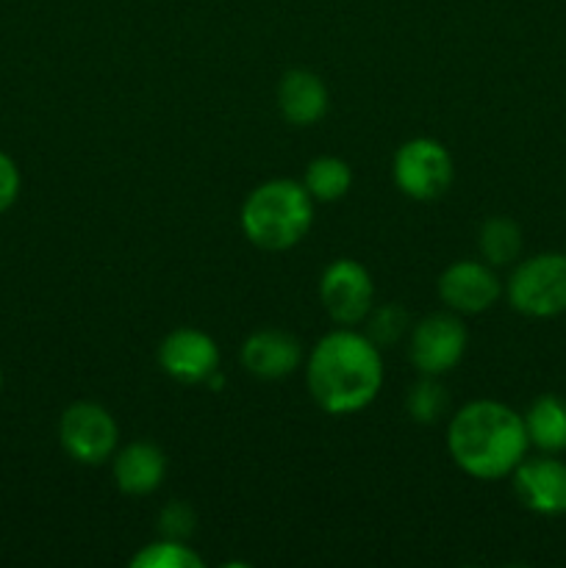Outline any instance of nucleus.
<instances>
[{"instance_id": "obj_1", "label": "nucleus", "mask_w": 566, "mask_h": 568, "mask_svg": "<svg viewBox=\"0 0 566 568\" xmlns=\"http://www.w3.org/2000/svg\"><path fill=\"white\" fill-rule=\"evenodd\" d=\"M305 383L325 414H358L381 394V347L353 327L325 333L305 361Z\"/></svg>"}, {"instance_id": "obj_2", "label": "nucleus", "mask_w": 566, "mask_h": 568, "mask_svg": "<svg viewBox=\"0 0 566 568\" xmlns=\"http://www.w3.org/2000/svg\"><path fill=\"white\" fill-rule=\"evenodd\" d=\"M527 430L522 414L497 399H472L455 410L447 425L453 464L475 480H503L527 458Z\"/></svg>"}, {"instance_id": "obj_3", "label": "nucleus", "mask_w": 566, "mask_h": 568, "mask_svg": "<svg viewBox=\"0 0 566 568\" xmlns=\"http://www.w3.org/2000/svg\"><path fill=\"white\" fill-rule=\"evenodd\" d=\"M239 222L250 244L266 253H283L309 236L314 225V197L303 183L275 178L244 197Z\"/></svg>"}, {"instance_id": "obj_4", "label": "nucleus", "mask_w": 566, "mask_h": 568, "mask_svg": "<svg viewBox=\"0 0 566 568\" xmlns=\"http://www.w3.org/2000/svg\"><path fill=\"white\" fill-rule=\"evenodd\" d=\"M505 294L511 308L530 320L566 314V253H538L516 264Z\"/></svg>"}, {"instance_id": "obj_5", "label": "nucleus", "mask_w": 566, "mask_h": 568, "mask_svg": "<svg viewBox=\"0 0 566 568\" xmlns=\"http://www.w3.org/2000/svg\"><path fill=\"white\" fill-rule=\"evenodd\" d=\"M392 178L405 197L431 203V200H438L453 186V155H449V150L438 139H408L394 153Z\"/></svg>"}, {"instance_id": "obj_6", "label": "nucleus", "mask_w": 566, "mask_h": 568, "mask_svg": "<svg viewBox=\"0 0 566 568\" xmlns=\"http://www.w3.org/2000/svg\"><path fill=\"white\" fill-rule=\"evenodd\" d=\"M61 449L81 466H100L114 458L120 427L100 403H72L59 419Z\"/></svg>"}, {"instance_id": "obj_7", "label": "nucleus", "mask_w": 566, "mask_h": 568, "mask_svg": "<svg viewBox=\"0 0 566 568\" xmlns=\"http://www.w3.org/2000/svg\"><path fill=\"white\" fill-rule=\"evenodd\" d=\"M320 303L338 327L366 322L375 308V283L370 270L355 258H336L320 277Z\"/></svg>"}, {"instance_id": "obj_8", "label": "nucleus", "mask_w": 566, "mask_h": 568, "mask_svg": "<svg viewBox=\"0 0 566 568\" xmlns=\"http://www.w3.org/2000/svg\"><path fill=\"white\" fill-rule=\"evenodd\" d=\"M466 327L458 314L442 311L431 314L414 327L408 344V358L420 375L442 377L461 364L466 353Z\"/></svg>"}, {"instance_id": "obj_9", "label": "nucleus", "mask_w": 566, "mask_h": 568, "mask_svg": "<svg viewBox=\"0 0 566 568\" xmlns=\"http://www.w3.org/2000/svg\"><path fill=\"white\" fill-rule=\"evenodd\" d=\"M438 297L447 305V311L464 316V314H483L492 308L503 294V283H499L494 266L486 261H453L447 270L438 275Z\"/></svg>"}, {"instance_id": "obj_10", "label": "nucleus", "mask_w": 566, "mask_h": 568, "mask_svg": "<svg viewBox=\"0 0 566 568\" xmlns=\"http://www.w3.org/2000/svg\"><path fill=\"white\" fill-rule=\"evenodd\" d=\"M159 364L172 381L183 386L209 383L220 372V347L198 327H178L166 333L159 347Z\"/></svg>"}, {"instance_id": "obj_11", "label": "nucleus", "mask_w": 566, "mask_h": 568, "mask_svg": "<svg viewBox=\"0 0 566 568\" xmlns=\"http://www.w3.org/2000/svg\"><path fill=\"white\" fill-rule=\"evenodd\" d=\"M514 491L527 510L538 516L566 514V464L544 453L525 458L514 469Z\"/></svg>"}, {"instance_id": "obj_12", "label": "nucleus", "mask_w": 566, "mask_h": 568, "mask_svg": "<svg viewBox=\"0 0 566 568\" xmlns=\"http://www.w3.org/2000/svg\"><path fill=\"white\" fill-rule=\"evenodd\" d=\"M242 364L259 381H283L303 364V344L292 333L264 327L244 338Z\"/></svg>"}, {"instance_id": "obj_13", "label": "nucleus", "mask_w": 566, "mask_h": 568, "mask_svg": "<svg viewBox=\"0 0 566 568\" xmlns=\"http://www.w3.org/2000/svg\"><path fill=\"white\" fill-rule=\"evenodd\" d=\"M331 109L325 81L311 70H289L277 83V111L289 125H316Z\"/></svg>"}, {"instance_id": "obj_14", "label": "nucleus", "mask_w": 566, "mask_h": 568, "mask_svg": "<svg viewBox=\"0 0 566 568\" xmlns=\"http://www.w3.org/2000/svg\"><path fill=\"white\" fill-rule=\"evenodd\" d=\"M114 483L128 497H148L159 491L166 477V455L150 442H131L114 453Z\"/></svg>"}, {"instance_id": "obj_15", "label": "nucleus", "mask_w": 566, "mask_h": 568, "mask_svg": "<svg viewBox=\"0 0 566 568\" xmlns=\"http://www.w3.org/2000/svg\"><path fill=\"white\" fill-rule=\"evenodd\" d=\"M525 419L527 442L547 455L566 453V399L558 394H542L530 403Z\"/></svg>"}, {"instance_id": "obj_16", "label": "nucleus", "mask_w": 566, "mask_h": 568, "mask_svg": "<svg viewBox=\"0 0 566 568\" xmlns=\"http://www.w3.org/2000/svg\"><path fill=\"white\" fill-rule=\"evenodd\" d=\"M303 186L320 203H336L353 186V170L338 155H320L305 166Z\"/></svg>"}, {"instance_id": "obj_17", "label": "nucleus", "mask_w": 566, "mask_h": 568, "mask_svg": "<svg viewBox=\"0 0 566 568\" xmlns=\"http://www.w3.org/2000/svg\"><path fill=\"white\" fill-rule=\"evenodd\" d=\"M477 250L488 266H508L522 255V227L508 216H492L481 225Z\"/></svg>"}, {"instance_id": "obj_18", "label": "nucleus", "mask_w": 566, "mask_h": 568, "mask_svg": "<svg viewBox=\"0 0 566 568\" xmlns=\"http://www.w3.org/2000/svg\"><path fill=\"white\" fill-rule=\"evenodd\" d=\"M447 392L438 383V377L422 375V381H416L414 386L408 388V397H405V410L414 422L420 425H433V422L442 419L447 414Z\"/></svg>"}, {"instance_id": "obj_19", "label": "nucleus", "mask_w": 566, "mask_h": 568, "mask_svg": "<svg viewBox=\"0 0 566 568\" xmlns=\"http://www.w3.org/2000/svg\"><path fill=\"white\" fill-rule=\"evenodd\" d=\"M133 568H203V560L194 549L186 547V541H172V538H161V541L148 544L139 549L131 558Z\"/></svg>"}, {"instance_id": "obj_20", "label": "nucleus", "mask_w": 566, "mask_h": 568, "mask_svg": "<svg viewBox=\"0 0 566 568\" xmlns=\"http://www.w3.org/2000/svg\"><path fill=\"white\" fill-rule=\"evenodd\" d=\"M408 327V314H405L403 305H381V308H372L366 316V336L377 344V347H388V344L397 342L400 336Z\"/></svg>"}, {"instance_id": "obj_21", "label": "nucleus", "mask_w": 566, "mask_h": 568, "mask_svg": "<svg viewBox=\"0 0 566 568\" xmlns=\"http://www.w3.org/2000/svg\"><path fill=\"white\" fill-rule=\"evenodd\" d=\"M198 527V516L186 503H170L159 516V532L161 538H172V541H186Z\"/></svg>"}, {"instance_id": "obj_22", "label": "nucleus", "mask_w": 566, "mask_h": 568, "mask_svg": "<svg viewBox=\"0 0 566 568\" xmlns=\"http://www.w3.org/2000/svg\"><path fill=\"white\" fill-rule=\"evenodd\" d=\"M20 189H22L20 166H17V161L11 159L9 153L0 150V214H6V211L17 203Z\"/></svg>"}, {"instance_id": "obj_23", "label": "nucleus", "mask_w": 566, "mask_h": 568, "mask_svg": "<svg viewBox=\"0 0 566 568\" xmlns=\"http://www.w3.org/2000/svg\"><path fill=\"white\" fill-rule=\"evenodd\" d=\"M0 388H3V369H0Z\"/></svg>"}]
</instances>
